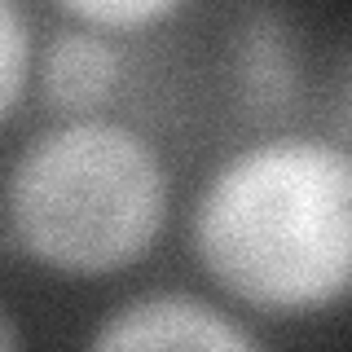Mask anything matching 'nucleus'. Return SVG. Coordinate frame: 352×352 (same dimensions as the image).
Listing matches in <instances>:
<instances>
[{"label": "nucleus", "instance_id": "423d86ee", "mask_svg": "<svg viewBox=\"0 0 352 352\" xmlns=\"http://www.w3.org/2000/svg\"><path fill=\"white\" fill-rule=\"evenodd\" d=\"M31 80V27L27 14L0 0V119L18 106Z\"/></svg>", "mask_w": 352, "mask_h": 352}, {"label": "nucleus", "instance_id": "6e6552de", "mask_svg": "<svg viewBox=\"0 0 352 352\" xmlns=\"http://www.w3.org/2000/svg\"><path fill=\"white\" fill-rule=\"evenodd\" d=\"M0 352H22V335H18V322L5 304H0Z\"/></svg>", "mask_w": 352, "mask_h": 352}, {"label": "nucleus", "instance_id": "f03ea898", "mask_svg": "<svg viewBox=\"0 0 352 352\" xmlns=\"http://www.w3.org/2000/svg\"><path fill=\"white\" fill-rule=\"evenodd\" d=\"M5 212L31 260L102 278L150 256L168 220L159 150L119 119H71L14 159Z\"/></svg>", "mask_w": 352, "mask_h": 352}, {"label": "nucleus", "instance_id": "7ed1b4c3", "mask_svg": "<svg viewBox=\"0 0 352 352\" xmlns=\"http://www.w3.org/2000/svg\"><path fill=\"white\" fill-rule=\"evenodd\" d=\"M88 352H264L229 313L185 291H154L119 304L88 339Z\"/></svg>", "mask_w": 352, "mask_h": 352}, {"label": "nucleus", "instance_id": "39448f33", "mask_svg": "<svg viewBox=\"0 0 352 352\" xmlns=\"http://www.w3.org/2000/svg\"><path fill=\"white\" fill-rule=\"evenodd\" d=\"M58 14L71 18L75 27L119 36V31H141L150 22L181 14V5H172V0H62Z\"/></svg>", "mask_w": 352, "mask_h": 352}, {"label": "nucleus", "instance_id": "20e7f679", "mask_svg": "<svg viewBox=\"0 0 352 352\" xmlns=\"http://www.w3.org/2000/svg\"><path fill=\"white\" fill-rule=\"evenodd\" d=\"M124 75V53L119 44L88 27H66L58 31L40 53V93L49 106L88 115L119 88Z\"/></svg>", "mask_w": 352, "mask_h": 352}, {"label": "nucleus", "instance_id": "0eeeda50", "mask_svg": "<svg viewBox=\"0 0 352 352\" xmlns=\"http://www.w3.org/2000/svg\"><path fill=\"white\" fill-rule=\"evenodd\" d=\"M335 124H339V137L348 141L344 150H352V66H348V75H344V88H339V115H335Z\"/></svg>", "mask_w": 352, "mask_h": 352}, {"label": "nucleus", "instance_id": "f257e3e1", "mask_svg": "<svg viewBox=\"0 0 352 352\" xmlns=\"http://www.w3.org/2000/svg\"><path fill=\"white\" fill-rule=\"evenodd\" d=\"M203 273L256 313H326L352 300V150L278 137L212 172L190 216Z\"/></svg>", "mask_w": 352, "mask_h": 352}]
</instances>
